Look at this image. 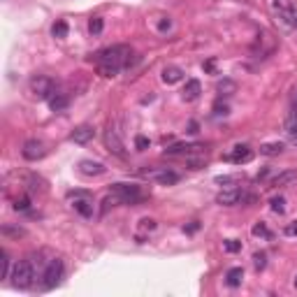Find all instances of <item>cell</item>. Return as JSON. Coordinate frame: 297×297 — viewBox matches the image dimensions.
<instances>
[{
    "instance_id": "cell-1",
    "label": "cell",
    "mask_w": 297,
    "mask_h": 297,
    "mask_svg": "<svg viewBox=\"0 0 297 297\" xmlns=\"http://www.w3.org/2000/svg\"><path fill=\"white\" fill-rule=\"evenodd\" d=\"M132 51L130 47L126 44H114V47H107V49L98 51L95 54V61L100 65H116V67H123V65H130L132 63Z\"/></svg>"
},
{
    "instance_id": "cell-2",
    "label": "cell",
    "mask_w": 297,
    "mask_h": 297,
    "mask_svg": "<svg viewBox=\"0 0 297 297\" xmlns=\"http://www.w3.org/2000/svg\"><path fill=\"white\" fill-rule=\"evenodd\" d=\"M112 193L121 200V204H137L144 200V193L139 191V186H135V183H114V186H112Z\"/></svg>"
},
{
    "instance_id": "cell-3",
    "label": "cell",
    "mask_w": 297,
    "mask_h": 297,
    "mask_svg": "<svg viewBox=\"0 0 297 297\" xmlns=\"http://www.w3.org/2000/svg\"><path fill=\"white\" fill-rule=\"evenodd\" d=\"M10 279L17 288H30V283H33V267H30V260H19V263L14 265V270H12Z\"/></svg>"
},
{
    "instance_id": "cell-4",
    "label": "cell",
    "mask_w": 297,
    "mask_h": 297,
    "mask_svg": "<svg viewBox=\"0 0 297 297\" xmlns=\"http://www.w3.org/2000/svg\"><path fill=\"white\" fill-rule=\"evenodd\" d=\"M61 276H63V260H58V258L49 260V265H47L42 272V288L44 290L56 288L61 283Z\"/></svg>"
},
{
    "instance_id": "cell-5",
    "label": "cell",
    "mask_w": 297,
    "mask_h": 297,
    "mask_svg": "<svg viewBox=\"0 0 297 297\" xmlns=\"http://www.w3.org/2000/svg\"><path fill=\"white\" fill-rule=\"evenodd\" d=\"M54 88H56V84L51 82L49 77H33L30 79V91H33L35 98L49 100L51 95H54Z\"/></svg>"
},
{
    "instance_id": "cell-6",
    "label": "cell",
    "mask_w": 297,
    "mask_h": 297,
    "mask_svg": "<svg viewBox=\"0 0 297 297\" xmlns=\"http://www.w3.org/2000/svg\"><path fill=\"white\" fill-rule=\"evenodd\" d=\"M244 200H248V198L242 188H230V191H223L216 195V202L223 204V207H232V204H239V202H244Z\"/></svg>"
},
{
    "instance_id": "cell-7",
    "label": "cell",
    "mask_w": 297,
    "mask_h": 297,
    "mask_svg": "<svg viewBox=\"0 0 297 297\" xmlns=\"http://www.w3.org/2000/svg\"><path fill=\"white\" fill-rule=\"evenodd\" d=\"M105 144H107V148H109L112 154H116V156H126V146H123L121 137H119V132H116L112 126L105 130Z\"/></svg>"
},
{
    "instance_id": "cell-8",
    "label": "cell",
    "mask_w": 297,
    "mask_h": 297,
    "mask_svg": "<svg viewBox=\"0 0 297 297\" xmlns=\"http://www.w3.org/2000/svg\"><path fill=\"white\" fill-rule=\"evenodd\" d=\"M144 174L148 176V179H154V181H158L160 186H174L176 181H179V174L172 170H156V172H144Z\"/></svg>"
},
{
    "instance_id": "cell-9",
    "label": "cell",
    "mask_w": 297,
    "mask_h": 297,
    "mask_svg": "<svg viewBox=\"0 0 297 297\" xmlns=\"http://www.w3.org/2000/svg\"><path fill=\"white\" fill-rule=\"evenodd\" d=\"M21 154L26 160H40L44 156V144L40 142V139H28V142L23 144Z\"/></svg>"
},
{
    "instance_id": "cell-10",
    "label": "cell",
    "mask_w": 297,
    "mask_h": 297,
    "mask_svg": "<svg viewBox=\"0 0 297 297\" xmlns=\"http://www.w3.org/2000/svg\"><path fill=\"white\" fill-rule=\"evenodd\" d=\"M251 158H253V151H251L248 146H244V144L235 146V151L226 156V160H232V163H237V165H242V163H248Z\"/></svg>"
},
{
    "instance_id": "cell-11",
    "label": "cell",
    "mask_w": 297,
    "mask_h": 297,
    "mask_svg": "<svg viewBox=\"0 0 297 297\" xmlns=\"http://www.w3.org/2000/svg\"><path fill=\"white\" fill-rule=\"evenodd\" d=\"M93 137H95L93 126H79L72 130V142H77V144H88Z\"/></svg>"
},
{
    "instance_id": "cell-12",
    "label": "cell",
    "mask_w": 297,
    "mask_h": 297,
    "mask_svg": "<svg viewBox=\"0 0 297 297\" xmlns=\"http://www.w3.org/2000/svg\"><path fill=\"white\" fill-rule=\"evenodd\" d=\"M200 144H172L165 148V156H191L193 151H200Z\"/></svg>"
},
{
    "instance_id": "cell-13",
    "label": "cell",
    "mask_w": 297,
    "mask_h": 297,
    "mask_svg": "<svg viewBox=\"0 0 297 297\" xmlns=\"http://www.w3.org/2000/svg\"><path fill=\"white\" fill-rule=\"evenodd\" d=\"M79 172L86 176H100L105 172V165H102V163H95V160H82V163H79Z\"/></svg>"
},
{
    "instance_id": "cell-14",
    "label": "cell",
    "mask_w": 297,
    "mask_h": 297,
    "mask_svg": "<svg viewBox=\"0 0 297 297\" xmlns=\"http://www.w3.org/2000/svg\"><path fill=\"white\" fill-rule=\"evenodd\" d=\"M202 93V86H200L198 79H188L186 86H183V100H198Z\"/></svg>"
},
{
    "instance_id": "cell-15",
    "label": "cell",
    "mask_w": 297,
    "mask_h": 297,
    "mask_svg": "<svg viewBox=\"0 0 297 297\" xmlns=\"http://www.w3.org/2000/svg\"><path fill=\"white\" fill-rule=\"evenodd\" d=\"M292 181H297V170H286L281 172V174L274 176V181H272V186L281 188V186H290Z\"/></svg>"
},
{
    "instance_id": "cell-16",
    "label": "cell",
    "mask_w": 297,
    "mask_h": 297,
    "mask_svg": "<svg viewBox=\"0 0 297 297\" xmlns=\"http://www.w3.org/2000/svg\"><path fill=\"white\" fill-rule=\"evenodd\" d=\"M260 154L263 156H281L283 154V144L281 142H267V144H263V146H260Z\"/></svg>"
},
{
    "instance_id": "cell-17",
    "label": "cell",
    "mask_w": 297,
    "mask_h": 297,
    "mask_svg": "<svg viewBox=\"0 0 297 297\" xmlns=\"http://www.w3.org/2000/svg\"><path fill=\"white\" fill-rule=\"evenodd\" d=\"M181 77H183V72L179 70V67H165V70H163V82L165 84L181 82Z\"/></svg>"
},
{
    "instance_id": "cell-18",
    "label": "cell",
    "mask_w": 297,
    "mask_h": 297,
    "mask_svg": "<svg viewBox=\"0 0 297 297\" xmlns=\"http://www.w3.org/2000/svg\"><path fill=\"white\" fill-rule=\"evenodd\" d=\"M226 279H228V286H230V288H237L239 283H242V279H244V270H242V267H232V270L228 272Z\"/></svg>"
},
{
    "instance_id": "cell-19",
    "label": "cell",
    "mask_w": 297,
    "mask_h": 297,
    "mask_svg": "<svg viewBox=\"0 0 297 297\" xmlns=\"http://www.w3.org/2000/svg\"><path fill=\"white\" fill-rule=\"evenodd\" d=\"M49 107H51L54 112H63V109L67 107V98H65L63 93H54V95L49 98Z\"/></svg>"
},
{
    "instance_id": "cell-20",
    "label": "cell",
    "mask_w": 297,
    "mask_h": 297,
    "mask_svg": "<svg viewBox=\"0 0 297 297\" xmlns=\"http://www.w3.org/2000/svg\"><path fill=\"white\" fill-rule=\"evenodd\" d=\"M216 91H218L220 95H232L237 91V84L232 82V79H220V82L216 84Z\"/></svg>"
},
{
    "instance_id": "cell-21",
    "label": "cell",
    "mask_w": 297,
    "mask_h": 297,
    "mask_svg": "<svg viewBox=\"0 0 297 297\" xmlns=\"http://www.w3.org/2000/svg\"><path fill=\"white\" fill-rule=\"evenodd\" d=\"M286 135L292 144H297V116H290L286 121Z\"/></svg>"
},
{
    "instance_id": "cell-22",
    "label": "cell",
    "mask_w": 297,
    "mask_h": 297,
    "mask_svg": "<svg viewBox=\"0 0 297 297\" xmlns=\"http://www.w3.org/2000/svg\"><path fill=\"white\" fill-rule=\"evenodd\" d=\"M279 17L283 19V21H286L290 28H297V10H295V7H288V10H283Z\"/></svg>"
},
{
    "instance_id": "cell-23",
    "label": "cell",
    "mask_w": 297,
    "mask_h": 297,
    "mask_svg": "<svg viewBox=\"0 0 297 297\" xmlns=\"http://www.w3.org/2000/svg\"><path fill=\"white\" fill-rule=\"evenodd\" d=\"M75 209L79 211L82 216H93V207H91V202L88 200H75Z\"/></svg>"
},
{
    "instance_id": "cell-24",
    "label": "cell",
    "mask_w": 297,
    "mask_h": 297,
    "mask_svg": "<svg viewBox=\"0 0 297 297\" xmlns=\"http://www.w3.org/2000/svg\"><path fill=\"white\" fill-rule=\"evenodd\" d=\"M102 28H105V21H102L100 17H93V19H91V23H88L91 35H100V33H102Z\"/></svg>"
},
{
    "instance_id": "cell-25",
    "label": "cell",
    "mask_w": 297,
    "mask_h": 297,
    "mask_svg": "<svg viewBox=\"0 0 297 297\" xmlns=\"http://www.w3.org/2000/svg\"><path fill=\"white\" fill-rule=\"evenodd\" d=\"M270 207H272V211H274V214H283V211H286V200L281 198H272L270 200Z\"/></svg>"
},
{
    "instance_id": "cell-26",
    "label": "cell",
    "mask_w": 297,
    "mask_h": 297,
    "mask_svg": "<svg viewBox=\"0 0 297 297\" xmlns=\"http://www.w3.org/2000/svg\"><path fill=\"white\" fill-rule=\"evenodd\" d=\"M3 235L5 237H23L26 235V230H23V228H12V226H3Z\"/></svg>"
},
{
    "instance_id": "cell-27",
    "label": "cell",
    "mask_w": 297,
    "mask_h": 297,
    "mask_svg": "<svg viewBox=\"0 0 297 297\" xmlns=\"http://www.w3.org/2000/svg\"><path fill=\"white\" fill-rule=\"evenodd\" d=\"M223 246H226L228 253H239V251H242V242H237V239H226Z\"/></svg>"
},
{
    "instance_id": "cell-28",
    "label": "cell",
    "mask_w": 297,
    "mask_h": 297,
    "mask_svg": "<svg viewBox=\"0 0 297 297\" xmlns=\"http://www.w3.org/2000/svg\"><path fill=\"white\" fill-rule=\"evenodd\" d=\"M51 33H54V38H65V35H67V23H65V21L54 23V28H51Z\"/></svg>"
},
{
    "instance_id": "cell-29",
    "label": "cell",
    "mask_w": 297,
    "mask_h": 297,
    "mask_svg": "<svg viewBox=\"0 0 297 297\" xmlns=\"http://www.w3.org/2000/svg\"><path fill=\"white\" fill-rule=\"evenodd\" d=\"M98 70H100V75H102V77H116L121 67H116V65H100Z\"/></svg>"
},
{
    "instance_id": "cell-30",
    "label": "cell",
    "mask_w": 297,
    "mask_h": 297,
    "mask_svg": "<svg viewBox=\"0 0 297 297\" xmlns=\"http://www.w3.org/2000/svg\"><path fill=\"white\" fill-rule=\"evenodd\" d=\"M188 165L193 167V170H200V167H204L207 165V158H204V156H200V158H193V156H188Z\"/></svg>"
},
{
    "instance_id": "cell-31",
    "label": "cell",
    "mask_w": 297,
    "mask_h": 297,
    "mask_svg": "<svg viewBox=\"0 0 297 297\" xmlns=\"http://www.w3.org/2000/svg\"><path fill=\"white\" fill-rule=\"evenodd\" d=\"M14 209L17 211H28L30 209V200L28 198H17L14 200Z\"/></svg>"
},
{
    "instance_id": "cell-32",
    "label": "cell",
    "mask_w": 297,
    "mask_h": 297,
    "mask_svg": "<svg viewBox=\"0 0 297 297\" xmlns=\"http://www.w3.org/2000/svg\"><path fill=\"white\" fill-rule=\"evenodd\" d=\"M0 255H3V279H10V255H7V251H3Z\"/></svg>"
},
{
    "instance_id": "cell-33",
    "label": "cell",
    "mask_w": 297,
    "mask_h": 297,
    "mask_svg": "<svg viewBox=\"0 0 297 297\" xmlns=\"http://www.w3.org/2000/svg\"><path fill=\"white\" fill-rule=\"evenodd\" d=\"M272 5H274V10L281 14V12H283V10H288V7H292V3H290V0H272Z\"/></svg>"
},
{
    "instance_id": "cell-34",
    "label": "cell",
    "mask_w": 297,
    "mask_h": 297,
    "mask_svg": "<svg viewBox=\"0 0 297 297\" xmlns=\"http://www.w3.org/2000/svg\"><path fill=\"white\" fill-rule=\"evenodd\" d=\"M253 265H255V270H265V265H267V255H265V253H255L253 255Z\"/></svg>"
},
{
    "instance_id": "cell-35",
    "label": "cell",
    "mask_w": 297,
    "mask_h": 297,
    "mask_svg": "<svg viewBox=\"0 0 297 297\" xmlns=\"http://www.w3.org/2000/svg\"><path fill=\"white\" fill-rule=\"evenodd\" d=\"M253 235L255 237H272V232L267 230V226H265V223H258V226L253 228Z\"/></svg>"
},
{
    "instance_id": "cell-36",
    "label": "cell",
    "mask_w": 297,
    "mask_h": 297,
    "mask_svg": "<svg viewBox=\"0 0 297 297\" xmlns=\"http://www.w3.org/2000/svg\"><path fill=\"white\" fill-rule=\"evenodd\" d=\"M135 146H137V151H144V148H148V137H144V135H137V137H135Z\"/></svg>"
},
{
    "instance_id": "cell-37",
    "label": "cell",
    "mask_w": 297,
    "mask_h": 297,
    "mask_svg": "<svg viewBox=\"0 0 297 297\" xmlns=\"http://www.w3.org/2000/svg\"><path fill=\"white\" fill-rule=\"evenodd\" d=\"M139 228L151 232V230H156V220L154 218H142V220H139Z\"/></svg>"
},
{
    "instance_id": "cell-38",
    "label": "cell",
    "mask_w": 297,
    "mask_h": 297,
    "mask_svg": "<svg viewBox=\"0 0 297 297\" xmlns=\"http://www.w3.org/2000/svg\"><path fill=\"white\" fill-rule=\"evenodd\" d=\"M283 232H286L288 237H297V220H292V223H288V226L283 228Z\"/></svg>"
},
{
    "instance_id": "cell-39",
    "label": "cell",
    "mask_w": 297,
    "mask_h": 297,
    "mask_svg": "<svg viewBox=\"0 0 297 297\" xmlns=\"http://www.w3.org/2000/svg\"><path fill=\"white\" fill-rule=\"evenodd\" d=\"M214 114L216 116H220V114L226 116L228 114V105H220V102H216V105H214Z\"/></svg>"
},
{
    "instance_id": "cell-40",
    "label": "cell",
    "mask_w": 297,
    "mask_h": 297,
    "mask_svg": "<svg viewBox=\"0 0 297 297\" xmlns=\"http://www.w3.org/2000/svg\"><path fill=\"white\" fill-rule=\"evenodd\" d=\"M290 102H292V116H297V88L292 91V95H290Z\"/></svg>"
},
{
    "instance_id": "cell-41",
    "label": "cell",
    "mask_w": 297,
    "mask_h": 297,
    "mask_svg": "<svg viewBox=\"0 0 297 297\" xmlns=\"http://www.w3.org/2000/svg\"><path fill=\"white\" fill-rule=\"evenodd\" d=\"M235 176H216V183H232Z\"/></svg>"
},
{
    "instance_id": "cell-42",
    "label": "cell",
    "mask_w": 297,
    "mask_h": 297,
    "mask_svg": "<svg viewBox=\"0 0 297 297\" xmlns=\"http://www.w3.org/2000/svg\"><path fill=\"white\" fill-rule=\"evenodd\" d=\"M167 28H170V19H167V21H160V30H167Z\"/></svg>"
},
{
    "instance_id": "cell-43",
    "label": "cell",
    "mask_w": 297,
    "mask_h": 297,
    "mask_svg": "<svg viewBox=\"0 0 297 297\" xmlns=\"http://www.w3.org/2000/svg\"><path fill=\"white\" fill-rule=\"evenodd\" d=\"M295 288H297V279H295Z\"/></svg>"
}]
</instances>
